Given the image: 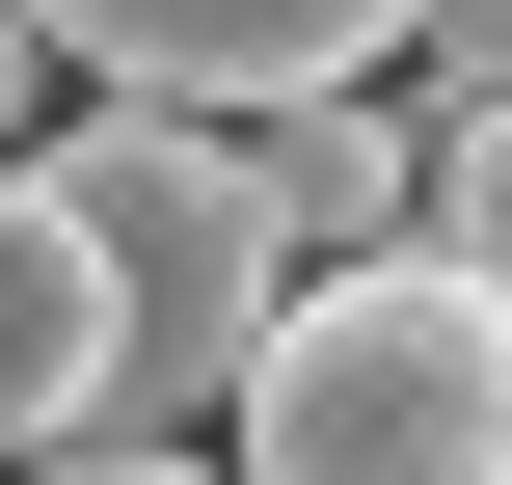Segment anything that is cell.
Here are the masks:
<instances>
[{
	"instance_id": "6da1fadb",
	"label": "cell",
	"mask_w": 512,
	"mask_h": 485,
	"mask_svg": "<svg viewBox=\"0 0 512 485\" xmlns=\"http://www.w3.org/2000/svg\"><path fill=\"white\" fill-rule=\"evenodd\" d=\"M216 459H243V485H512V297L459 270V243L297 270Z\"/></svg>"
},
{
	"instance_id": "7a4b0ae2",
	"label": "cell",
	"mask_w": 512,
	"mask_h": 485,
	"mask_svg": "<svg viewBox=\"0 0 512 485\" xmlns=\"http://www.w3.org/2000/svg\"><path fill=\"white\" fill-rule=\"evenodd\" d=\"M54 189H81V243H108V432H243V351H270V297H297V243H270V189H243V135L216 108H54Z\"/></svg>"
},
{
	"instance_id": "3957f363",
	"label": "cell",
	"mask_w": 512,
	"mask_h": 485,
	"mask_svg": "<svg viewBox=\"0 0 512 485\" xmlns=\"http://www.w3.org/2000/svg\"><path fill=\"white\" fill-rule=\"evenodd\" d=\"M108 108H216V135H270V108H324V81H405V27L432 0H27Z\"/></svg>"
},
{
	"instance_id": "277c9868",
	"label": "cell",
	"mask_w": 512,
	"mask_h": 485,
	"mask_svg": "<svg viewBox=\"0 0 512 485\" xmlns=\"http://www.w3.org/2000/svg\"><path fill=\"white\" fill-rule=\"evenodd\" d=\"M81 432H108V243L54 162H0V485L81 459Z\"/></svg>"
},
{
	"instance_id": "5b68a950",
	"label": "cell",
	"mask_w": 512,
	"mask_h": 485,
	"mask_svg": "<svg viewBox=\"0 0 512 485\" xmlns=\"http://www.w3.org/2000/svg\"><path fill=\"white\" fill-rule=\"evenodd\" d=\"M243 189H270V243H297V270H378V243H432V135H405V81H324V108H270V135H243Z\"/></svg>"
},
{
	"instance_id": "8992f818",
	"label": "cell",
	"mask_w": 512,
	"mask_h": 485,
	"mask_svg": "<svg viewBox=\"0 0 512 485\" xmlns=\"http://www.w3.org/2000/svg\"><path fill=\"white\" fill-rule=\"evenodd\" d=\"M432 243L512 297V108H432Z\"/></svg>"
},
{
	"instance_id": "52a82bcc",
	"label": "cell",
	"mask_w": 512,
	"mask_h": 485,
	"mask_svg": "<svg viewBox=\"0 0 512 485\" xmlns=\"http://www.w3.org/2000/svg\"><path fill=\"white\" fill-rule=\"evenodd\" d=\"M54 108H81V54H54L27 0H0V162H54Z\"/></svg>"
},
{
	"instance_id": "ba28073f",
	"label": "cell",
	"mask_w": 512,
	"mask_h": 485,
	"mask_svg": "<svg viewBox=\"0 0 512 485\" xmlns=\"http://www.w3.org/2000/svg\"><path fill=\"white\" fill-rule=\"evenodd\" d=\"M405 54H432V108H512V0H432Z\"/></svg>"
},
{
	"instance_id": "9c48e42d",
	"label": "cell",
	"mask_w": 512,
	"mask_h": 485,
	"mask_svg": "<svg viewBox=\"0 0 512 485\" xmlns=\"http://www.w3.org/2000/svg\"><path fill=\"white\" fill-rule=\"evenodd\" d=\"M27 485H243V459H189V432H81V459H27Z\"/></svg>"
}]
</instances>
